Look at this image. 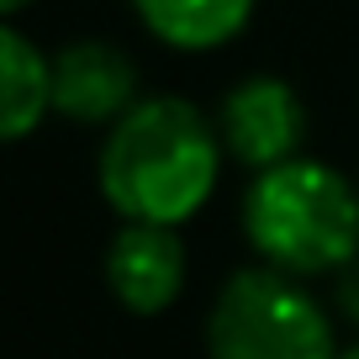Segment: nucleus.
I'll use <instances>...</instances> for the list:
<instances>
[{
	"mask_svg": "<svg viewBox=\"0 0 359 359\" xmlns=\"http://www.w3.org/2000/svg\"><path fill=\"white\" fill-rule=\"evenodd\" d=\"M222 158L227 148L217 116L185 95H143L106 133L95 180L122 222L180 227L212 201Z\"/></svg>",
	"mask_w": 359,
	"mask_h": 359,
	"instance_id": "nucleus-1",
	"label": "nucleus"
},
{
	"mask_svg": "<svg viewBox=\"0 0 359 359\" xmlns=\"http://www.w3.org/2000/svg\"><path fill=\"white\" fill-rule=\"evenodd\" d=\"M243 238L280 275H344L359 259V185L323 158L264 169L243 191Z\"/></svg>",
	"mask_w": 359,
	"mask_h": 359,
	"instance_id": "nucleus-2",
	"label": "nucleus"
},
{
	"mask_svg": "<svg viewBox=\"0 0 359 359\" xmlns=\"http://www.w3.org/2000/svg\"><path fill=\"white\" fill-rule=\"evenodd\" d=\"M212 359H338L333 312L306 291V280L269 264L233 269L206 312Z\"/></svg>",
	"mask_w": 359,
	"mask_h": 359,
	"instance_id": "nucleus-3",
	"label": "nucleus"
},
{
	"mask_svg": "<svg viewBox=\"0 0 359 359\" xmlns=\"http://www.w3.org/2000/svg\"><path fill=\"white\" fill-rule=\"evenodd\" d=\"M217 133L233 164L254 169H280L291 158H302V137H306V106L296 95L291 79L280 74H248L217 106Z\"/></svg>",
	"mask_w": 359,
	"mask_h": 359,
	"instance_id": "nucleus-4",
	"label": "nucleus"
},
{
	"mask_svg": "<svg viewBox=\"0 0 359 359\" xmlns=\"http://www.w3.org/2000/svg\"><path fill=\"white\" fill-rule=\"evenodd\" d=\"M185 238L180 227H154V222H122L116 238L106 243V285L116 306L133 317H158L180 302L185 291Z\"/></svg>",
	"mask_w": 359,
	"mask_h": 359,
	"instance_id": "nucleus-5",
	"label": "nucleus"
},
{
	"mask_svg": "<svg viewBox=\"0 0 359 359\" xmlns=\"http://www.w3.org/2000/svg\"><path fill=\"white\" fill-rule=\"evenodd\" d=\"M137 95V69L116 43L85 37L53 53V111L74 127H116Z\"/></svg>",
	"mask_w": 359,
	"mask_h": 359,
	"instance_id": "nucleus-6",
	"label": "nucleus"
},
{
	"mask_svg": "<svg viewBox=\"0 0 359 359\" xmlns=\"http://www.w3.org/2000/svg\"><path fill=\"white\" fill-rule=\"evenodd\" d=\"M133 11L154 43L175 53H212L254 22V0H133Z\"/></svg>",
	"mask_w": 359,
	"mask_h": 359,
	"instance_id": "nucleus-7",
	"label": "nucleus"
},
{
	"mask_svg": "<svg viewBox=\"0 0 359 359\" xmlns=\"http://www.w3.org/2000/svg\"><path fill=\"white\" fill-rule=\"evenodd\" d=\"M53 111V58L22 32H0V133L6 143H27Z\"/></svg>",
	"mask_w": 359,
	"mask_h": 359,
	"instance_id": "nucleus-8",
	"label": "nucleus"
},
{
	"mask_svg": "<svg viewBox=\"0 0 359 359\" xmlns=\"http://www.w3.org/2000/svg\"><path fill=\"white\" fill-rule=\"evenodd\" d=\"M333 306H338V317H344L348 327L359 333V259L338 275V285H333Z\"/></svg>",
	"mask_w": 359,
	"mask_h": 359,
	"instance_id": "nucleus-9",
	"label": "nucleus"
},
{
	"mask_svg": "<svg viewBox=\"0 0 359 359\" xmlns=\"http://www.w3.org/2000/svg\"><path fill=\"white\" fill-rule=\"evenodd\" d=\"M27 6H32V0H0V11H6V16H16V11H27Z\"/></svg>",
	"mask_w": 359,
	"mask_h": 359,
	"instance_id": "nucleus-10",
	"label": "nucleus"
},
{
	"mask_svg": "<svg viewBox=\"0 0 359 359\" xmlns=\"http://www.w3.org/2000/svg\"><path fill=\"white\" fill-rule=\"evenodd\" d=\"M338 359H359V344H348V348H344V354H338Z\"/></svg>",
	"mask_w": 359,
	"mask_h": 359,
	"instance_id": "nucleus-11",
	"label": "nucleus"
}]
</instances>
